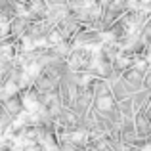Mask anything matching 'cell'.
Instances as JSON below:
<instances>
[{
    "label": "cell",
    "instance_id": "1",
    "mask_svg": "<svg viewBox=\"0 0 151 151\" xmlns=\"http://www.w3.org/2000/svg\"><path fill=\"white\" fill-rule=\"evenodd\" d=\"M98 105L101 107V109H111V105H113V100H111V96H100L98 98Z\"/></svg>",
    "mask_w": 151,
    "mask_h": 151
},
{
    "label": "cell",
    "instance_id": "2",
    "mask_svg": "<svg viewBox=\"0 0 151 151\" xmlns=\"http://www.w3.org/2000/svg\"><path fill=\"white\" fill-rule=\"evenodd\" d=\"M50 40H52V42H59V40H61L59 33H52V35H50Z\"/></svg>",
    "mask_w": 151,
    "mask_h": 151
}]
</instances>
